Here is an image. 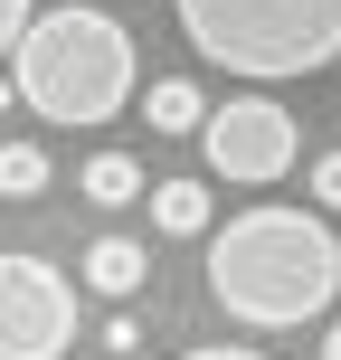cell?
Masks as SVG:
<instances>
[{
    "label": "cell",
    "instance_id": "cell-1",
    "mask_svg": "<svg viewBox=\"0 0 341 360\" xmlns=\"http://www.w3.org/2000/svg\"><path fill=\"white\" fill-rule=\"evenodd\" d=\"M199 247H209V294H218L228 323L294 332L313 313H332V294H341V237H332L323 209L266 199V209H237L228 228L209 218Z\"/></svg>",
    "mask_w": 341,
    "mask_h": 360
},
{
    "label": "cell",
    "instance_id": "cell-2",
    "mask_svg": "<svg viewBox=\"0 0 341 360\" xmlns=\"http://www.w3.org/2000/svg\"><path fill=\"white\" fill-rule=\"evenodd\" d=\"M133 29L95 0H67V10H29L10 38V95L38 114V124H114L133 105Z\"/></svg>",
    "mask_w": 341,
    "mask_h": 360
},
{
    "label": "cell",
    "instance_id": "cell-3",
    "mask_svg": "<svg viewBox=\"0 0 341 360\" xmlns=\"http://www.w3.org/2000/svg\"><path fill=\"white\" fill-rule=\"evenodd\" d=\"M180 38L209 67L285 86V76H323L341 57V0H171Z\"/></svg>",
    "mask_w": 341,
    "mask_h": 360
},
{
    "label": "cell",
    "instance_id": "cell-4",
    "mask_svg": "<svg viewBox=\"0 0 341 360\" xmlns=\"http://www.w3.org/2000/svg\"><path fill=\"white\" fill-rule=\"evenodd\" d=\"M76 342V285L48 256L10 247L0 256V360H57Z\"/></svg>",
    "mask_w": 341,
    "mask_h": 360
},
{
    "label": "cell",
    "instance_id": "cell-5",
    "mask_svg": "<svg viewBox=\"0 0 341 360\" xmlns=\"http://www.w3.org/2000/svg\"><path fill=\"white\" fill-rule=\"evenodd\" d=\"M199 152H209L218 180H237V190H266V180L294 171V114L275 105V95H228V105L199 114Z\"/></svg>",
    "mask_w": 341,
    "mask_h": 360
},
{
    "label": "cell",
    "instance_id": "cell-6",
    "mask_svg": "<svg viewBox=\"0 0 341 360\" xmlns=\"http://www.w3.org/2000/svg\"><path fill=\"white\" fill-rule=\"evenodd\" d=\"M76 285L105 294V304H133V294L152 285V247H133V237H95L86 266H76Z\"/></svg>",
    "mask_w": 341,
    "mask_h": 360
},
{
    "label": "cell",
    "instance_id": "cell-7",
    "mask_svg": "<svg viewBox=\"0 0 341 360\" xmlns=\"http://www.w3.org/2000/svg\"><path fill=\"white\" fill-rule=\"evenodd\" d=\"M199 114H209V95H199L190 76H152L143 86V124L152 133H199Z\"/></svg>",
    "mask_w": 341,
    "mask_h": 360
},
{
    "label": "cell",
    "instance_id": "cell-8",
    "mask_svg": "<svg viewBox=\"0 0 341 360\" xmlns=\"http://www.w3.org/2000/svg\"><path fill=\"white\" fill-rule=\"evenodd\" d=\"M152 228L162 237H199L209 228V180H152Z\"/></svg>",
    "mask_w": 341,
    "mask_h": 360
},
{
    "label": "cell",
    "instance_id": "cell-9",
    "mask_svg": "<svg viewBox=\"0 0 341 360\" xmlns=\"http://www.w3.org/2000/svg\"><path fill=\"white\" fill-rule=\"evenodd\" d=\"M76 190H86L95 209H124V199H143V162H133V152H95V162L76 171Z\"/></svg>",
    "mask_w": 341,
    "mask_h": 360
},
{
    "label": "cell",
    "instance_id": "cell-10",
    "mask_svg": "<svg viewBox=\"0 0 341 360\" xmlns=\"http://www.w3.org/2000/svg\"><path fill=\"white\" fill-rule=\"evenodd\" d=\"M48 190V152L38 143H0V199H38Z\"/></svg>",
    "mask_w": 341,
    "mask_h": 360
},
{
    "label": "cell",
    "instance_id": "cell-11",
    "mask_svg": "<svg viewBox=\"0 0 341 360\" xmlns=\"http://www.w3.org/2000/svg\"><path fill=\"white\" fill-rule=\"evenodd\" d=\"M313 199H323V209H341V152H323V162H313Z\"/></svg>",
    "mask_w": 341,
    "mask_h": 360
},
{
    "label": "cell",
    "instance_id": "cell-12",
    "mask_svg": "<svg viewBox=\"0 0 341 360\" xmlns=\"http://www.w3.org/2000/svg\"><path fill=\"white\" fill-rule=\"evenodd\" d=\"M38 0H0V57H10V38H19V19H29Z\"/></svg>",
    "mask_w": 341,
    "mask_h": 360
},
{
    "label": "cell",
    "instance_id": "cell-13",
    "mask_svg": "<svg viewBox=\"0 0 341 360\" xmlns=\"http://www.w3.org/2000/svg\"><path fill=\"white\" fill-rule=\"evenodd\" d=\"M190 360H266V351H190Z\"/></svg>",
    "mask_w": 341,
    "mask_h": 360
},
{
    "label": "cell",
    "instance_id": "cell-14",
    "mask_svg": "<svg viewBox=\"0 0 341 360\" xmlns=\"http://www.w3.org/2000/svg\"><path fill=\"white\" fill-rule=\"evenodd\" d=\"M323 360H341V323H332V332H323Z\"/></svg>",
    "mask_w": 341,
    "mask_h": 360
},
{
    "label": "cell",
    "instance_id": "cell-15",
    "mask_svg": "<svg viewBox=\"0 0 341 360\" xmlns=\"http://www.w3.org/2000/svg\"><path fill=\"white\" fill-rule=\"evenodd\" d=\"M10 105H19V95H10V76H0V114H10Z\"/></svg>",
    "mask_w": 341,
    "mask_h": 360
}]
</instances>
